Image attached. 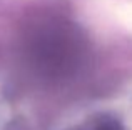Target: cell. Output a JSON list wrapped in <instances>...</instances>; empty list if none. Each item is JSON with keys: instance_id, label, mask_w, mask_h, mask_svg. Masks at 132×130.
Returning a JSON list of instances; mask_svg holds the SVG:
<instances>
[{"instance_id": "6da1fadb", "label": "cell", "mask_w": 132, "mask_h": 130, "mask_svg": "<svg viewBox=\"0 0 132 130\" xmlns=\"http://www.w3.org/2000/svg\"><path fill=\"white\" fill-rule=\"evenodd\" d=\"M102 130H116V128H114V127H104Z\"/></svg>"}]
</instances>
